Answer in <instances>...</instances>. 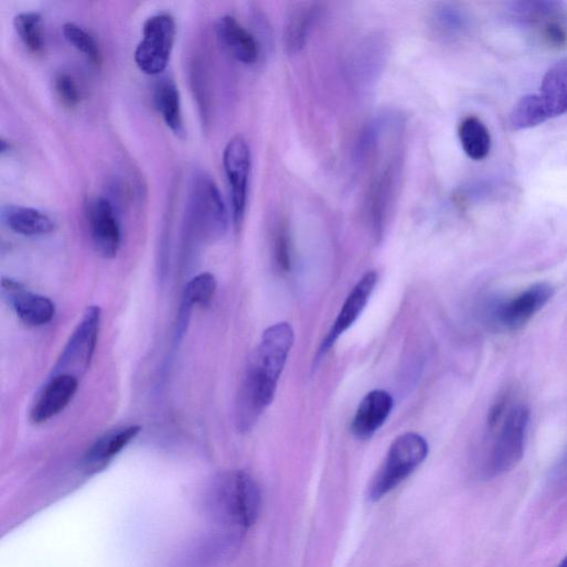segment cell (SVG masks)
Segmentation results:
<instances>
[{
  "instance_id": "cell-1",
  "label": "cell",
  "mask_w": 567,
  "mask_h": 567,
  "mask_svg": "<svg viewBox=\"0 0 567 567\" xmlns=\"http://www.w3.org/2000/svg\"><path fill=\"white\" fill-rule=\"evenodd\" d=\"M295 341L289 323H277L264 332L248 361L238 395L236 422L240 431L250 430L271 405Z\"/></svg>"
},
{
  "instance_id": "cell-2",
  "label": "cell",
  "mask_w": 567,
  "mask_h": 567,
  "mask_svg": "<svg viewBox=\"0 0 567 567\" xmlns=\"http://www.w3.org/2000/svg\"><path fill=\"white\" fill-rule=\"evenodd\" d=\"M260 504L256 481L242 471L221 475L206 495L211 514L227 526L238 529L248 528L256 522Z\"/></svg>"
},
{
  "instance_id": "cell-3",
  "label": "cell",
  "mask_w": 567,
  "mask_h": 567,
  "mask_svg": "<svg viewBox=\"0 0 567 567\" xmlns=\"http://www.w3.org/2000/svg\"><path fill=\"white\" fill-rule=\"evenodd\" d=\"M565 114H567V58L549 68L538 93L520 99L510 115V125L514 130H525Z\"/></svg>"
},
{
  "instance_id": "cell-4",
  "label": "cell",
  "mask_w": 567,
  "mask_h": 567,
  "mask_svg": "<svg viewBox=\"0 0 567 567\" xmlns=\"http://www.w3.org/2000/svg\"><path fill=\"white\" fill-rule=\"evenodd\" d=\"M529 422V411L523 404L509 405L500 420L488 425L495 431L490 451L484 461L483 475L486 479L511 471L523 458Z\"/></svg>"
},
{
  "instance_id": "cell-5",
  "label": "cell",
  "mask_w": 567,
  "mask_h": 567,
  "mask_svg": "<svg viewBox=\"0 0 567 567\" xmlns=\"http://www.w3.org/2000/svg\"><path fill=\"white\" fill-rule=\"evenodd\" d=\"M506 17L529 32L534 42L549 51L567 49V10L552 0H526L511 3Z\"/></svg>"
},
{
  "instance_id": "cell-6",
  "label": "cell",
  "mask_w": 567,
  "mask_h": 567,
  "mask_svg": "<svg viewBox=\"0 0 567 567\" xmlns=\"http://www.w3.org/2000/svg\"><path fill=\"white\" fill-rule=\"evenodd\" d=\"M428 451V442L416 432L398 437L371 484V499L377 501L397 488L425 461Z\"/></svg>"
},
{
  "instance_id": "cell-7",
  "label": "cell",
  "mask_w": 567,
  "mask_h": 567,
  "mask_svg": "<svg viewBox=\"0 0 567 567\" xmlns=\"http://www.w3.org/2000/svg\"><path fill=\"white\" fill-rule=\"evenodd\" d=\"M176 38L174 19L168 13L151 17L143 25L142 40L135 52L141 73L161 75L168 67Z\"/></svg>"
},
{
  "instance_id": "cell-8",
  "label": "cell",
  "mask_w": 567,
  "mask_h": 567,
  "mask_svg": "<svg viewBox=\"0 0 567 567\" xmlns=\"http://www.w3.org/2000/svg\"><path fill=\"white\" fill-rule=\"evenodd\" d=\"M189 210L191 222L208 236L217 237L226 232L227 210L210 176L200 174L194 179Z\"/></svg>"
},
{
  "instance_id": "cell-9",
  "label": "cell",
  "mask_w": 567,
  "mask_h": 567,
  "mask_svg": "<svg viewBox=\"0 0 567 567\" xmlns=\"http://www.w3.org/2000/svg\"><path fill=\"white\" fill-rule=\"evenodd\" d=\"M101 324V310L87 309L84 318L65 347L56 366L55 375L68 374L78 378L92 364Z\"/></svg>"
},
{
  "instance_id": "cell-10",
  "label": "cell",
  "mask_w": 567,
  "mask_h": 567,
  "mask_svg": "<svg viewBox=\"0 0 567 567\" xmlns=\"http://www.w3.org/2000/svg\"><path fill=\"white\" fill-rule=\"evenodd\" d=\"M250 150L243 137L228 141L223 153V165L229 186L232 215L238 227L244 220L250 174Z\"/></svg>"
},
{
  "instance_id": "cell-11",
  "label": "cell",
  "mask_w": 567,
  "mask_h": 567,
  "mask_svg": "<svg viewBox=\"0 0 567 567\" xmlns=\"http://www.w3.org/2000/svg\"><path fill=\"white\" fill-rule=\"evenodd\" d=\"M554 296V290L547 282L535 284L513 300L493 306L491 320L506 331H518L543 309Z\"/></svg>"
},
{
  "instance_id": "cell-12",
  "label": "cell",
  "mask_w": 567,
  "mask_h": 567,
  "mask_svg": "<svg viewBox=\"0 0 567 567\" xmlns=\"http://www.w3.org/2000/svg\"><path fill=\"white\" fill-rule=\"evenodd\" d=\"M86 218L96 250L105 258L117 256L121 246V226L114 204L106 197L93 199Z\"/></svg>"
},
{
  "instance_id": "cell-13",
  "label": "cell",
  "mask_w": 567,
  "mask_h": 567,
  "mask_svg": "<svg viewBox=\"0 0 567 567\" xmlns=\"http://www.w3.org/2000/svg\"><path fill=\"white\" fill-rule=\"evenodd\" d=\"M377 281L378 275L374 270L366 272L359 280L345 300L342 310L339 313L328 336L322 342L318 353V361H321V359H323L331 351V349L334 347L340 338L343 336L357 322L375 291Z\"/></svg>"
},
{
  "instance_id": "cell-14",
  "label": "cell",
  "mask_w": 567,
  "mask_h": 567,
  "mask_svg": "<svg viewBox=\"0 0 567 567\" xmlns=\"http://www.w3.org/2000/svg\"><path fill=\"white\" fill-rule=\"evenodd\" d=\"M2 295L20 320L29 327H44L55 318L56 307L52 300L28 291L14 279L3 278Z\"/></svg>"
},
{
  "instance_id": "cell-15",
  "label": "cell",
  "mask_w": 567,
  "mask_h": 567,
  "mask_svg": "<svg viewBox=\"0 0 567 567\" xmlns=\"http://www.w3.org/2000/svg\"><path fill=\"white\" fill-rule=\"evenodd\" d=\"M78 391V378L68 374H58L46 384L39 395L32 411L33 424L41 425L50 421L74 399Z\"/></svg>"
},
{
  "instance_id": "cell-16",
  "label": "cell",
  "mask_w": 567,
  "mask_h": 567,
  "mask_svg": "<svg viewBox=\"0 0 567 567\" xmlns=\"http://www.w3.org/2000/svg\"><path fill=\"white\" fill-rule=\"evenodd\" d=\"M394 408L393 396L382 389L368 393L352 421L353 434L362 440L372 438L387 421Z\"/></svg>"
},
{
  "instance_id": "cell-17",
  "label": "cell",
  "mask_w": 567,
  "mask_h": 567,
  "mask_svg": "<svg viewBox=\"0 0 567 567\" xmlns=\"http://www.w3.org/2000/svg\"><path fill=\"white\" fill-rule=\"evenodd\" d=\"M216 32L222 45L237 62L250 66L258 61L259 49L256 40L235 18H221Z\"/></svg>"
},
{
  "instance_id": "cell-18",
  "label": "cell",
  "mask_w": 567,
  "mask_h": 567,
  "mask_svg": "<svg viewBox=\"0 0 567 567\" xmlns=\"http://www.w3.org/2000/svg\"><path fill=\"white\" fill-rule=\"evenodd\" d=\"M320 12L318 3H300L291 11L284 28V46L289 54L296 55L306 47Z\"/></svg>"
},
{
  "instance_id": "cell-19",
  "label": "cell",
  "mask_w": 567,
  "mask_h": 567,
  "mask_svg": "<svg viewBox=\"0 0 567 567\" xmlns=\"http://www.w3.org/2000/svg\"><path fill=\"white\" fill-rule=\"evenodd\" d=\"M141 431L139 426L114 430L98 439L87 451L85 464L89 471H99L118 456Z\"/></svg>"
},
{
  "instance_id": "cell-20",
  "label": "cell",
  "mask_w": 567,
  "mask_h": 567,
  "mask_svg": "<svg viewBox=\"0 0 567 567\" xmlns=\"http://www.w3.org/2000/svg\"><path fill=\"white\" fill-rule=\"evenodd\" d=\"M2 217L10 229L24 236L47 235L56 228L55 221L50 215L33 207L4 206Z\"/></svg>"
},
{
  "instance_id": "cell-21",
  "label": "cell",
  "mask_w": 567,
  "mask_h": 567,
  "mask_svg": "<svg viewBox=\"0 0 567 567\" xmlns=\"http://www.w3.org/2000/svg\"><path fill=\"white\" fill-rule=\"evenodd\" d=\"M397 168L389 164L376 178L372 189L371 215L375 232L383 231L387 214L393 205L397 185Z\"/></svg>"
},
{
  "instance_id": "cell-22",
  "label": "cell",
  "mask_w": 567,
  "mask_h": 567,
  "mask_svg": "<svg viewBox=\"0 0 567 567\" xmlns=\"http://www.w3.org/2000/svg\"><path fill=\"white\" fill-rule=\"evenodd\" d=\"M458 136L464 153L473 161L484 160L491 151V135L484 122L475 117L462 119Z\"/></svg>"
},
{
  "instance_id": "cell-23",
  "label": "cell",
  "mask_w": 567,
  "mask_h": 567,
  "mask_svg": "<svg viewBox=\"0 0 567 567\" xmlns=\"http://www.w3.org/2000/svg\"><path fill=\"white\" fill-rule=\"evenodd\" d=\"M153 101L168 128L175 135H182L184 126L181 97L176 85L170 79L160 81L154 88Z\"/></svg>"
},
{
  "instance_id": "cell-24",
  "label": "cell",
  "mask_w": 567,
  "mask_h": 567,
  "mask_svg": "<svg viewBox=\"0 0 567 567\" xmlns=\"http://www.w3.org/2000/svg\"><path fill=\"white\" fill-rule=\"evenodd\" d=\"M431 19L437 33L450 41L467 36L472 28L470 15L464 10L451 4L439 7Z\"/></svg>"
},
{
  "instance_id": "cell-25",
  "label": "cell",
  "mask_w": 567,
  "mask_h": 567,
  "mask_svg": "<svg viewBox=\"0 0 567 567\" xmlns=\"http://www.w3.org/2000/svg\"><path fill=\"white\" fill-rule=\"evenodd\" d=\"M14 28L23 45L31 54L43 53L45 40L41 14L35 12L21 13L14 20Z\"/></svg>"
},
{
  "instance_id": "cell-26",
  "label": "cell",
  "mask_w": 567,
  "mask_h": 567,
  "mask_svg": "<svg viewBox=\"0 0 567 567\" xmlns=\"http://www.w3.org/2000/svg\"><path fill=\"white\" fill-rule=\"evenodd\" d=\"M65 40L83 54L88 62L98 66L101 64L103 56L96 40L82 26L76 23H67L63 28Z\"/></svg>"
},
{
  "instance_id": "cell-27",
  "label": "cell",
  "mask_w": 567,
  "mask_h": 567,
  "mask_svg": "<svg viewBox=\"0 0 567 567\" xmlns=\"http://www.w3.org/2000/svg\"><path fill=\"white\" fill-rule=\"evenodd\" d=\"M217 284L214 275L202 272L192 278L184 290L183 302L192 308L194 306L206 307L213 300Z\"/></svg>"
},
{
  "instance_id": "cell-28",
  "label": "cell",
  "mask_w": 567,
  "mask_h": 567,
  "mask_svg": "<svg viewBox=\"0 0 567 567\" xmlns=\"http://www.w3.org/2000/svg\"><path fill=\"white\" fill-rule=\"evenodd\" d=\"M54 89L61 104L68 108H77L83 99V92L77 79L67 72H61L55 76Z\"/></svg>"
},
{
  "instance_id": "cell-29",
  "label": "cell",
  "mask_w": 567,
  "mask_h": 567,
  "mask_svg": "<svg viewBox=\"0 0 567 567\" xmlns=\"http://www.w3.org/2000/svg\"><path fill=\"white\" fill-rule=\"evenodd\" d=\"M274 258L281 271H290L292 267V247L288 229L280 226L274 239Z\"/></svg>"
},
{
  "instance_id": "cell-30",
  "label": "cell",
  "mask_w": 567,
  "mask_h": 567,
  "mask_svg": "<svg viewBox=\"0 0 567 567\" xmlns=\"http://www.w3.org/2000/svg\"><path fill=\"white\" fill-rule=\"evenodd\" d=\"M554 478L558 481H567V451L555 469Z\"/></svg>"
},
{
  "instance_id": "cell-31",
  "label": "cell",
  "mask_w": 567,
  "mask_h": 567,
  "mask_svg": "<svg viewBox=\"0 0 567 567\" xmlns=\"http://www.w3.org/2000/svg\"><path fill=\"white\" fill-rule=\"evenodd\" d=\"M557 567H567V556L557 565Z\"/></svg>"
}]
</instances>
